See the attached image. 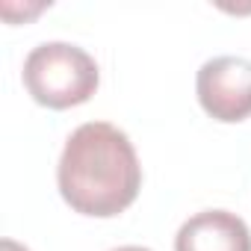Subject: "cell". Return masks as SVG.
<instances>
[{"label": "cell", "instance_id": "6da1fadb", "mask_svg": "<svg viewBox=\"0 0 251 251\" xmlns=\"http://www.w3.org/2000/svg\"><path fill=\"white\" fill-rule=\"evenodd\" d=\"M56 186L62 201L92 219L124 213L142 189V166L130 136L109 121H86L65 139Z\"/></svg>", "mask_w": 251, "mask_h": 251}, {"label": "cell", "instance_id": "7a4b0ae2", "mask_svg": "<svg viewBox=\"0 0 251 251\" xmlns=\"http://www.w3.org/2000/svg\"><path fill=\"white\" fill-rule=\"evenodd\" d=\"M24 86L39 106L71 109L86 103L100 83L92 53L71 42H42L24 59Z\"/></svg>", "mask_w": 251, "mask_h": 251}, {"label": "cell", "instance_id": "3957f363", "mask_svg": "<svg viewBox=\"0 0 251 251\" xmlns=\"http://www.w3.org/2000/svg\"><path fill=\"white\" fill-rule=\"evenodd\" d=\"M195 95L201 109L222 124H239L251 118V59L245 56L207 59L198 68Z\"/></svg>", "mask_w": 251, "mask_h": 251}, {"label": "cell", "instance_id": "277c9868", "mask_svg": "<svg viewBox=\"0 0 251 251\" xmlns=\"http://www.w3.org/2000/svg\"><path fill=\"white\" fill-rule=\"evenodd\" d=\"M175 251H251V230L230 210H201L180 225Z\"/></svg>", "mask_w": 251, "mask_h": 251}, {"label": "cell", "instance_id": "5b68a950", "mask_svg": "<svg viewBox=\"0 0 251 251\" xmlns=\"http://www.w3.org/2000/svg\"><path fill=\"white\" fill-rule=\"evenodd\" d=\"M0 251H30V248L15 242V239H3V242H0Z\"/></svg>", "mask_w": 251, "mask_h": 251}, {"label": "cell", "instance_id": "8992f818", "mask_svg": "<svg viewBox=\"0 0 251 251\" xmlns=\"http://www.w3.org/2000/svg\"><path fill=\"white\" fill-rule=\"evenodd\" d=\"M112 251H151V248H145V245H118Z\"/></svg>", "mask_w": 251, "mask_h": 251}]
</instances>
